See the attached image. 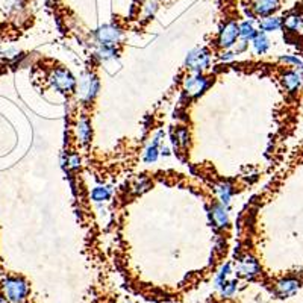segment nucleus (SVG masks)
<instances>
[{"label": "nucleus", "instance_id": "9b49d317", "mask_svg": "<svg viewBox=\"0 0 303 303\" xmlns=\"http://www.w3.org/2000/svg\"><path fill=\"white\" fill-rule=\"evenodd\" d=\"M303 81V73L297 70H290L287 73L282 74V84L285 87V90H288L290 93H294L300 88Z\"/></svg>", "mask_w": 303, "mask_h": 303}, {"label": "nucleus", "instance_id": "a211bd4d", "mask_svg": "<svg viewBox=\"0 0 303 303\" xmlns=\"http://www.w3.org/2000/svg\"><path fill=\"white\" fill-rule=\"evenodd\" d=\"M256 33L258 32L253 21H243L241 24H238V38L249 41V40H253Z\"/></svg>", "mask_w": 303, "mask_h": 303}, {"label": "nucleus", "instance_id": "cd10ccee", "mask_svg": "<svg viewBox=\"0 0 303 303\" xmlns=\"http://www.w3.org/2000/svg\"><path fill=\"white\" fill-rule=\"evenodd\" d=\"M234 56H235V53L231 52V50H224V52L220 55V58L224 59V61H231V59H234Z\"/></svg>", "mask_w": 303, "mask_h": 303}, {"label": "nucleus", "instance_id": "f8f14e48", "mask_svg": "<svg viewBox=\"0 0 303 303\" xmlns=\"http://www.w3.org/2000/svg\"><path fill=\"white\" fill-rule=\"evenodd\" d=\"M162 138H164V132H162V131H158V132L155 134L152 143L146 147V150H144V155H143L144 162H147V164L156 162V159H158V156H159V144H161V140H162Z\"/></svg>", "mask_w": 303, "mask_h": 303}, {"label": "nucleus", "instance_id": "0eeeda50", "mask_svg": "<svg viewBox=\"0 0 303 303\" xmlns=\"http://www.w3.org/2000/svg\"><path fill=\"white\" fill-rule=\"evenodd\" d=\"M237 40H238V24H237V21L229 20L221 26V29L218 32L217 44L220 49L229 50L235 46Z\"/></svg>", "mask_w": 303, "mask_h": 303}, {"label": "nucleus", "instance_id": "4468645a", "mask_svg": "<svg viewBox=\"0 0 303 303\" xmlns=\"http://www.w3.org/2000/svg\"><path fill=\"white\" fill-rule=\"evenodd\" d=\"M76 135H78V140L82 143V144H88L91 141V135H93V131H91V125H90V120L87 117H81L76 123Z\"/></svg>", "mask_w": 303, "mask_h": 303}, {"label": "nucleus", "instance_id": "f3484780", "mask_svg": "<svg viewBox=\"0 0 303 303\" xmlns=\"http://www.w3.org/2000/svg\"><path fill=\"white\" fill-rule=\"evenodd\" d=\"M284 26V21L281 17H276V15H269V17H264L259 23V27L262 32H275V30H279L281 27Z\"/></svg>", "mask_w": 303, "mask_h": 303}, {"label": "nucleus", "instance_id": "5701e85b", "mask_svg": "<svg viewBox=\"0 0 303 303\" xmlns=\"http://www.w3.org/2000/svg\"><path fill=\"white\" fill-rule=\"evenodd\" d=\"M237 285H238V281H224V282L220 285L221 296H223V297H231V296H234L235 291H237Z\"/></svg>", "mask_w": 303, "mask_h": 303}, {"label": "nucleus", "instance_id": "a878e982", "mask_svg": "<svg viewBox=\"0 0 303 303\" xmlns=\"http://www.w3.org/2000/svg\"><path fill=\"white\" fill-rule=\"evenodd\" d=\"M81 165V158L76 153H71L67 156V168H78Z\"/></svg>", "mask_w": 303, "mask_h": 303}, {"label": "nucleus", "instance_id": "aec40b11", "mask_svg": "<svg viewBox=\"0 0 303 303\" xmlns=\"http://www.w3.org/2000/svg\"><path fill=\"white\" fill-rule=\"evenodd\" d=\"M111 197V190L108 186H96L91 191V199L94 202H106Z\"/></svg>", "mask_w": 303, "mask_h": 303}, {"label": "nucleus", "instance_id": "f257e3e1", "mask_svg": "<svg viewBox=\"0 0 303 303\" xmlns=\"http://www.w3.org/2000/svg\"><path fill=\"white\" fill-rule=\"evenodd\" d=\"M99 88H100V82H99V78L91 73V71H85L82 73V76L79 78V81H76V96H78V100L84 105H90L97 93H99Z\"/></svg>", "mask_w": 303, "mask_h": 303}, {"label": "nucleus", "instance_id": "412c9836", "mask_svg": "<svg viewBox=\"0 0 303 303\" xmlns=\"http://www.w3.org/2000/svg\"><path fill=\"white\" fill-rule=\"evenodd\" d=\"M96 56L100 59V61H109V59H116L117 56V52L114 47H108V46H102L100 49H97L96 52Z\"/></svg>", "mask_w": 303, "mask_h": 303}, {"label": "nucleus", "instance_id": "9d476101", "mask_svg": "<svg viewBox=\"0 0 303 303\" xmlns=\"http://www.w3.org/2000/svg\"><path fill=\"white\" fill-rule=\"evenodd\" d=\"M279 8V0H253L252 9L258 17H269Z\"/></svg>", "mask_w": 303, "mask_h": 303}, {"label": "nucleus", "instance_id": "4be33fe9", "mask_svg": "<svg viewBox=\"0 0 303 303\" xmlns=\"http://www.w3.org/2000/svg\"><path fill=\"white\" fill-rule=\"evenodd\" d=\"M174 144H177L179 147H186L188 146V141H190V134H188V129L185 128H179L176 131V137H174Z\"/></svg>", "mask_w": 303, "mask_h": 303}, {"label": "nucleus", "instance_id": "f03ea898", "mask_svg": "<svg viewBox=\"0 0 303 303\" xmlns=\"http://www.w3.org/2000/svg\"><path fill=\"white\" fill-rule=\"evenodd\" d=\"M49 82H50V85H52L56 91L64 93V94H70V93H73L74 88H76V78L71 74L70 70L62 68V67L55 68V70L50 73Z\"/></svg>", "mask_w": 303, "mask_h": 303}, {"label": "nucleus", "instance_id": "423d86ee", "mask_svg": "<svg viewBox=\"0 0 303 303\" xmlns=\"http://www.w3.org/2000/svg\"><path fill=\"white\" fill-rule=\"evenodd\" d=\"M96 38L102 46L116 47L123 38V30L117 24H103L96 30Z\"/></svg>", "mask_w": 303, "mask_h": 303}, {"label": "nucleus", "instance_id": "2eb2a0df", "mask_svg": "<svg viewBox=\"0 0 303 303\" xmlns=\"http://www.w3.org/2000/svg\"><path fill=\"white\" fill-rule=\"evenodd\" d=\"M215 193H217V196H218L220 203L224 205V206H229L231 199H232V194H234V186H232V183L224 182V180L220 182V183L215 186Z\"/></svg>", "mask_w": 303, "mask_h": 303}, {"label": "nucleus", "instance_id": "20e7f679", "mask_svg": "<svg viewBox=\"0 0 303 303\" xmlns=\"http://www.w3.org/2000/svg\"><path fill=\"white\" fill-rule=\"evenodd\" d=\"M185 65H186V68H190L196 73H202V71L208 70L211 65V55L205 47H196L186 55Z\"/></svg>", "mask_w": 303, "mask_h": 303}, {"label": "nucleus", "instance_id": "6ab92c4d", "mask_svg": "<svg viewBox=\"0 0 303 303\" xmlns=\"http://www.w3.org/2000/svg\"><path fill=\"white\" fill-rule=\"evenodd\" d=\"M284 26H285L290 32H299L303 26V18L299 14H290V15H287V18L284 20Z\"/></svg>", "mask_w": 303, "mask_h": 303}, {"label": "nucleus", "instance_id": "1a4fd4ad", "mask_svg": "<svg viewBox=\"0 0 303 303\" xmlns=\"http://www.w3.org/2000/svg\"><path fill=\"white\" fill-rule=\"evenodd\" d=\"M300 288V282L299 279L296 278H287V279H282L278 282L276 285V293L278 296H281L282 299L285 297H290V296H294Z\"/></svg>", "mask_w": 303, "mask_h": 303}, {"label": "nucleus", "instance_id": "39448f33", "mask_svg": "<svg viewBox=\"0 0 303 303\" xmlns=\"http://www.w3.org/2000/svg\"><path fill=\"white\" fill-rule=\"evenodd\" d=\"M209 87V79L203 76L202 73H193L183 79V93L188 97H199L203 94Z\"/></svg>", "mask_w": 303, "mask_h": 303}, {"label": "nucleus", "instance_id": "b1692460", "mask_svg": "<svg viewBox=\"0 0 303 303\" xmlns=\"http://www.w3.org/2000/svg\"><path fill=\"white\" fill-rule=\"evenodd\" d=\"M231 273V262H226L224 266H221V269L218 270V273L215 275V287L220 288V285L228 281V276Z\"/></svg>", "mask_w": 303, "mask_h": 303}, {"label": "nucleus", "instance_id": "6e6552de", "mask_svg": "<svg viewBox=\"0 0 303 303\" xmlns=\"http://www.w3.org/2000/svg\"><path fill=\"white\" fill-rule=\"evenodd\" d=\"M259 272H261L259 262L256 261V258L249 256V255L244 256V258L240 261L238 267H237V273H238L240 276L246 278V279H253L255 276L259 275Z\"/></svg>", "mask_w": 303, "mask_h": 303}, {"label": "nucleus", "instance_id": "dca6fc26", "mask_svg": "<svg viewBox=\"0 0 303 303\" xmlns=\"http://www.w3.org/2000/svg\"><path fill=\"white\" fill-rule=\"evenodd\" d=\"M252 46H253V50L256 55H264L269 52L270 49V40L269 36L266 35V32H258L255 35V38L252 40Z\"/></svg>", "mask_w": 303, "mask_h": 303}, {"label": "nucleus", "instance_id": "7ed1b4c3", "mask_svg": "<svg viewBox=\"0 0 303 303\" xmlns=\"http://www.w3.org/2000/svg\"><path fill=\"white\" fill-rule=\"evenodd\" d=\"M3 293L11 303H21L27 296V284L21 278H6L3 281Z\"/></svg>", "mask_w": 303, "mask_h": 303}, {"label": "nucleus", "instance_id": "393cba45", "mask_svg": "<svg viewBox=\"0 0 303 303\" xmlns=\"http://www.w3.org/2000/svg\"><path fill=\"white\" fill-rule=\"evenodd\" d=\"M281 61L285 62V64H290V65L297 67L303 73V61L302 58H299L297 55H284V56H281Z\"/></svg>", "mask_w": 303, "mask_h": 303}, {"label": "nucleus", "instance_id": "bb28decb", "mask_svg": "<svg viewBox=\"0 0 303 303\" xmlns=\"http://www.w3.org/2000/svg\"><path fill=\"white\" fill-rule=\"evenodd\" d=\"M249 47V43L247 41H240V43H237V47H235V50H234V53L235 55H240V53H243V52H246V49Z\"/></svg>", "mask_w": 303, "mask_h": 303}, {"label": "nucleus", "instance_id": "ddd939ff", "mask_svg": "<svg viewBox=\"0 0 303 303\" xmlns=\"http://www.w3.org/2000/svg\"><path fill=\"white\" fill-rule=\"evenodd\" d=\"M211 217L215 226L218 228H226L229 224V212H228V206L221 205V203H215L211 209Z\"/></svg>", "mask_w": 303, "mask_h": 303}]
</instances>
